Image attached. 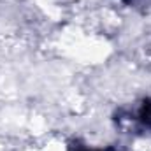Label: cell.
<instances>
[{
  "mask_svg": "<svg viewBox=\"0 0 151 151\" xmlns=\"http://www.w3.org/2000/svg\"><path fill=\"white\" fill-rule=\"evenodd\" d=\"M114 121L121 128L151 134V97H144L132 107H119L114 113Z\"/></svg>",
  "mask_w": 151,
  "mask_h": 151,
  "instance_id": "1",
  "label": "cell"
},
{
  "mask_svg": "<svg viewBox=\"0 0 151 151\" xmlns=\"http://www.w3.org/2000/svg\"><path fill=\"white\" fill-rule=\"evenodd\" d=\"M67 151H114V148H95V146H88L84 142L74 141V142H70Z\"/></svg>",
  "mask_w": 151,
  "mask_h": 151,
  "instance_id": "2",
  "label": "cell"
},
{
  "mask_svg": "<svg viewBox=\"0 0 151 151\" xmlns=\"http://www.w3.org/2000/svg\"><path fill=\"white\" fill-rule=\"evenodd\" d=\"M123 2L127 7H134V9H148L151 7V0H119Z\"/></svg>",
  "mask_w": 151,
  "mask_h": 151,
  "instance_id": "3",
  "label": "cell"
}]
</instances>
